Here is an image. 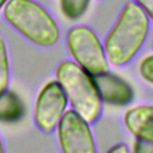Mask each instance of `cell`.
Instances as JSON below:
<instances>
[{"instance_id": "1", "label": "cell", "mask_w": 153, "mask_h": 153, "mask_svg": "<svg viewBox=\"0 0 153 153\" xmlns=\"http://www.w3.org/2000/svg\"><path fill=\"white\" fill-rule=\"evenodd\" d=\"M149 31V18L135 2L128 1L104 41L109 65L129 63L142 48Z\"/></svg>"}, {"instance_id": "2", "label": "cell", "mask_w": 153, "mask_h": 153, "mask_svg": "<svg viewBox=\"0 0 153 153\" xmlns=\"http://www.w3.org/2000/svg\"><path fill=\"white\" fill-rule=\"evenodd\" d=\"M4 17L25 38L39 47H53L60 38V29L51 14L33 0H8Z\"/></svg>"}, {"instance_id": "3", "label": "cell", "mask_w": 153, "mask_h": 153, "mask_svg": "<svg viewBox=\"0 0 153 153\" xmlns=\"http://www.w3.org/2000/svg\"><path fill=\"white\" fill-rule=\"evenodd\" d=\"M55 76L65 91L72 110L90 124L94 123L102 114L103 102L99 97L93 75L74 61L66 60L56 67Z\"/></svg>"}, {"instance_id": "4", "label": "cell", "mask_w": 153, "mask_h": 153, "mask_svg": "<svg viewBox=\"0 0 153 153\" xmlns=\"http://www.w3.org/2000/svg\"><path fill=\"white\" fill-rule=\"evenodd\" d=\"M69 54L81 68L91 75L106 72L109 62L102 44L94 31L86 25H75L67 33Z\"/></svg>"}, {"instance_id": "5", "label": "cell", "mask_w": 153, "mask_h": 153, "mask_svg": "<svg viewBox=\"0 0 153 153\" xmlns=\"http://www.w3.org/2000/svg\"><path fill=\"white\" fill-rule=\"evenodd\" d=\"M62 153H97L90 123L74 110H66L56 126Z\"/></svg>"}, {"instance_id": "6", "label": "cell", "mask_w": 153, "mask_h": 153, "mask_svg": "<svg viewBox=\"0 0 153 153\" xmlns=\"http://www.w3.org/2000/svg\"><path fill=\"white\" fill-rule=\"evenodd\" d=\"M67 96L56 80L48 81L39 91L33 109V120L38 129L51 133L67 110Z\"/></svg>"}, {"instance_id": "7", "label": "cell", "mask_w": 153, "mask_h": 153, "mask_svg": "<svg viewBox=\"0 0 153 153\" xmlns=\"http://www.w3.org/2000/svg\"><path fill=\"white\" fill-rule=\"evenodd\" d=\"M93 79L102 102L115 106H123L133 100V88L121 76L106 71L93 75Z\"/></svg>"}, {"instance_id": "8", "label": "cell", "mask_w": 153, "mask_h": 153, "mask_svg": "<svg viewBox=\"0 0 153 153\" xmlns=\"http://www.w3.org/2000/svg\"><path fill=\"white\" fill-rule=\"evenodd\" d=\"M123 122L127 130L135 136L153 142V105H136L124 112Z\"/></svg>"}, {"instance_id": "9", "label": "cell", "mask_w": 153, "mask_h": 153, "mask_svg": "<svg viewBox=\"0 0 153 153\" xmlns=\"http://www.w3.org/2000/svg\"><path fill=\"white\" fill-rule=\"evenodd\" d=\"M23 116V105L20 99L11 91L0 94V121L14 122Z\"/></svg>"}, {"instance_id": "10", "label": "cell", "mask_w": 153, "mask_h": 153, "mask_svg": "<svg viewBox=\"0 0 153 153\" xmlns=\"http://www.w3.org/2000/svg\"><path fill=\"white\" fill-rule=\"evenodd\" d=\"M10 82V60L5 38L0 35V94L7 91Z\"/></svg>"}, {"instance_id": "11", "label": "cell", "mask_w": 153, "mask_h": 153, "mask_svg": "<svg viewBox=\"0 0 153 153\" xmlns=\"http://www.w3.org/2000/svg\"><path fill=\"white\" fill-rule=\"evenodd\" d=\"M61 11L71 20L80 18L87 10L90 0H61Z\"/></svg>"}, {"instance_id": "12", "label": "cell", "mask_w": 153, "mask_h": 153, "mask_svg": "<svg viewBox=\"0 0 153 153\" xmlns=\"http://www.w3.org/2000/svg\"><path fill=\"white\" fill-rule=\"evenodd\" d=\"M139 73L145 81L153 85V55H147L140 61Z\"/></svg>"}, {"instance_id": "13", "label": "cell", "mask_w": 153, "mask_h": 153, "mask_svg": "<svg viewBox=\"0 0 153 153\" xmlns=\"http://www.w3.org/2000/svg\"><path fill=\"white\" fill-rule=\"evenodd\" d=\"M131 153H153V142L135 139Z\"/></svg>"}, {"instance_id": "14", "label": "cell", "mask_w": 153, "mask_h": 153, "mask_svg": "<svg viewBox=\"0 0 153 153\" xmlns=\"http://www.w3.org/2000/svg\"><path fill=\"white\" fill-rule=\"evenodd\" d=\"M147 14V17L153 20V0H134Z\"/></svg>"}, {"instance_id": "15", "label": "cell", "mask_w": 153, "mask_h": 153, "mask_svg": "<svg viewBox=\"0 0 153 153\" xmlns=\"http://www.w3.org/2000/svg\"><path fill=\"white\" fill-rule=\"evenodd\" d=\"M106 153H131V152H130L129 147H128L126 143L120 142V143L114 145Z\"/></svg>"}, {"instance_id": "16", "label": "cell", "mask_w": 153, "mask_h": 153, "mask_svg": "<svg viewBox=\"0 0 153 153\" xmlns=\"http://www.w3.org/2000/svg\"><path fill=\"white\" fill-rule=\"evenodd\" d=\"M7 1H8V0H0V10L4 8V6H5V4H6Z\"/></svg>"}, {"instance_id": "17", "label": "cell", "mask_w": 153, "mask_h": 153, "mask_svg": "<svg viewBox=\"0 0 153 153\" xmlns=\"http://www.w3.org/2000/svg\"><path fill=\"white\" fill-rule=\"evenodd\" d=\"M0 153H5V151H4V146H2V141H1V139H0Z\"/></svg>"}]
</instances>
